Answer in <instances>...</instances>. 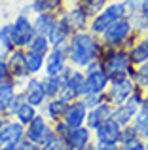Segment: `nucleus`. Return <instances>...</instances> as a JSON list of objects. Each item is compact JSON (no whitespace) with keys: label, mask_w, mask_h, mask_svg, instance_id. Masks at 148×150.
<instances>
[{"label":"nucleus","mask_w":148,"mask_h":150,"mask_svg":"<svg viewBox=\"0 0 148 150\" xmlns=\"http://www.w3.org/2000/svg\"><path fill=\"white\" fill-rule=\"evenodd\" d=\"M103 42L99 36L91 33V30H80L74 33L70 36V42L67 46V55H68V63L74 69L85 70L89 65L99 63V57L103 53Z\"/></svg>","instance_id":"1"},{"label":"nucleus","mask_w":148,"mask_h":150,"mask_svg":"<svg viewBox=\"0 0 148 150\" xmlns=\"http://www.w3.org/2000/svg\"><path fill=\"white\" fill-rule=\"evenodd\" d=\"M99 65L110 76V80L131 76L135 70L133 63L129 59V51L125 48H103V53L99 57Z\"/></svg>","instance_id":"2"},{"label":"nucleus","mask_w":148,"mask_h":150,"mask_svg":"<svg viewBox=\"0 0 148 150\" xmlns=\"http://www.w3.org/2000/svg\"><path fill=\"white\" fill-rule=\"evenodd\" d=\"M125 17H129V10L125 8L123 0H112V2H108L99 13H95L91 17V21H89V30H91L95 36L101 38V34H103L108 27H112L114 23H118L120 19H125Z\"/></svg>","instance_id":"3"},{"label":"nucleus","mask_w":148,"mask_h":150,"mask_svg":"<svg viewBox=\"0 0 148 150\" xmlns=\"http://www.w3.org/2000/svg\"><path fill=\"white\" fill-rule=\"evenodd\" d=\"M137 38H139V34L133 30V25H131L129 17L120 19L118 23L108 27L101 34V42H103L104 48H125V50H129L135 44Z\"/></svg>","instance_id":"4"},{"label":"nucleus","mask_w":148,"mask_h":150,"mask_svg":"<svg viewBox=\"0 0 148 150\" xmlns=\"http://www.w3.org/2000/svg\"><path fill=\"white\" fill-rule=\"evenodd\" d=\"M63 89H61V99H65L67 103L78 101L85 95V76L84 70L68 67L63 74Z\"/></svg>","instance_id":"5"},{"label":"nucleus","mask_w":148,"mask_h":150,"mask_svg":"<svg viewBox=\"0 0 148 150\" xmlns=\"http://www.w3.org/2000/svg\"><path fill=\"white\" fill-rule=\"evenodd\" d=\"M10 36H11L13 48L27 50L29 44L32 42V38L36 36L34 27H32V17H27V15H23V13H17L10 21Z\"/></svg>","instance_id":"6"},{"label":"nucleus","mask_w":148,"mask_h":150,"mask_svg":"<svg viewBox=\"0 0 148 150\" xmlns=\"http://www.w3.org/2000/svg\"><path fill=\"white\" fill-rule=\"evenodd\" d=\"M89 21H91V15H89L87 11H85V8L78 2L67 4L65 10L59 13V23H63L72 34L80 33V30H87Z\"/></svg>","instance_id":"7"},{"label":"nucleus","mask_w":148,"mask_h":150,"mask_svg":"<svg viewBox=\"0 0 148 150\" xmlns=\"http://www.w3.org/2000/svg\"><path fill=\"white\" fill-rule=\"evenodd\" d=\"M85 76V93L91 95H104L110 86V76L103 70V67L99 63H93L84 70Z\"/></svg>","instance_id":"8"},{"label":"nucleus","mask_w":148,"mask_h":150,"mask_svg":"<svg viewBox=\"0 0 148 150\" xmlns=\"http://www.w3.org/2000/svg\"><path fill=\"white\" fill-rule=\"evenodd\" d=\"M135 82L131 76H123V78H116V80H110V86H108L106 93H104V99L106 103H110L112 106L123 105L127 99L131 97V93L135 91Z\"/></svg>","instance_id":"9"},{"label":"nucleus","mask_w":148,"mask_h":150,"mask_svg":"<svg viewBox=\"0 0 148 150\" xmlns=\"http://www.w3.org/2000/svg\"><path fill=\"white\" fill-rule=\"evenodd\" d=\"M53 133V124L44 118L42 114H38L32 122L25 127V141L34 146H42L48 141V137Z\"/></svg>","instance_id":"10"},{"label":"nucleus","mask_w":148,"mask_h":150,"mask_svg":"<svg viewBox=\"0 0 148 150\" xmlns=\"http://www.w3.org/2000/svg\"><path fill=\"white\" fill-rule=\"evenodd\" d=\"M19 91H21V95L25 97V101L29 105L36 106L38 110L48 101V95H46L44 88H42V76H29L25 82L19 84Z\"/></svg>","instance_id":"11"},{"label":"nucleus","mask_w":148,"mask_h":150,"mask_svg":"<svg viewBox=\"0 0 148 150\" xmlns=\"http://www.w3.org/2000/svg\"><path fill=\"white\" fill-rule=\"evenodd\" d=\"M68 67H70V63H68L67 48H51L49 53L46 55L44 76H61Z\"/></svg>","instance_id":"12"},{"label":"nucleus","mask_w":148,"mask_h":150,"mask_svg":"<svg viewBox=\"0 0 148 150\" xmlns=\"http://www.w3.org/2000/svg\"><path fill=\"white\" fill-rule=\"evenodd\" d=\"M122 141V125L116 124L112 118L104 120L93 131V143L97 144H120Z\"/></svg>","instance_id":"13"},{"label":"nucleus","mask_w":148,"mask_h":150,"mask_svg":"<svg viewBox=\"0 0 148 150\" xmlns=\"http://www.w3.org/2000/svg\"><path fill=\"white\" fill-rule=\"evenodd\" d=\"M25 143V125L8 118L4 127L0 129V148L2 146H19Z\"/></svg>","instance_id":"14"},{"label":"nucleus","mask_w":148,"mask_h":150,"mask_svg":"<svg viewBox=\"0 0 148 150\" xmlns=\"http://www.w3.org/2000/svg\"><path fill=\"white\" fill-rule=\"evenodd\" d=\"M6 61H8V69H10V76L15 82L21 84L29 78V70H27V63H25V50L13 48L6 55Z\"/></svg>","instance_id":"15"},{"label":"nucleus","mask_w":148,"mask_h":150,"mask_svg":"<svg viewBox=\"0 0 148 150\" xmlns=\"http://www.w3.org/2000/svg\"><path fill=\"white\" fill-rule=\"evenodd\" d=\"M93 144V131L87 127H76L65 135V150H87Z\"/></svg>","instance_id":"16"},{"label":"nucleus","mask_w":148,"mask_h":150,"mask_svg":"<svg viewBox=\"0 0 148 150\" xmlns=\"http://www.w3.org/2000/svg\"><path fill=\"white\" fill-rule=\"evenodd\" d=\"M87 112H89V110H87V106L84 105V101H82V99L72 101V103H68L67 110H65L63 122L70 129L84 127V125H85V120H87Z\"/></svg>","instance_id":"17"},{"label":"nucleus","mask_w":148,"mask_h":150,"mask_svg":"<svg viewBox=\"0 0 148 150\" xmlns=\"http://www.w3.org/2000/svg\"><path fill=\"white\" fill-rule=\"evenodd\" d=\"M139 110H141V106H137L135 103H131L127 99L123 105H118V106L112 108V120H114L116 124H120L122 127H125V125L133 124V120H135Z\"/></svg>","instance_id":"18"},{"label":"nucleus","mask_w":148,"mask_h":150,"mask_svg":"<svg viewBox=\"0 0 148 150\" xmlns=\"http://www.w3.org/2000/svg\"><path fill=\"white\" fill-rule=\"evenodd\" d=\"M67 106H68V103L65 99H61V97H53V99H48L44 103V106L40 108V114L44 118H48L51 124H55V122L63 120Z\"/></svg>","instance_id":"19"},{"label":"nucleus","mask_w":148,"mask_h":150,"mask_svg":"<svg viewBox=\"0 0 148 150\" xmlns=\"http://www.w3.org/2000/svg\"><path fill=\"white\" fill-rule=\"evenodd\" d=\"M112 108H114V106H112L110 103H103V105H99L97 108L89 110L87 112V120H85V127H87L89 131H95L104 120L112 118Z\"/></svg>","instance_id":"20"},{"label":"nucleus","mask_w":148,"mask_h":150,"mask_svg":"<svg viewBox=\"0 0 148 150\" xmlns=\"http://www.w3.org/2000/svg\"><path fill=\"white\" fill-rule=\"evenodd\" d=\"M17 93H19V82H15L13 78H10V80H6V82L0 84V116L8 118L10 103Z\"/></svg>","instance_id":"21"},{"label":"nucleus","mask_w":148,"mask_h":150,"mask_svg":"<svg viewBox=\"0 0 148 150\" xmlns=\"http://www.w3.org/2000/svg\"><path fill=\"white\" fill-rule=\"evenodd\" d=\"M57 23H59V15L57 13H36L32 17L34 33L40 34V36H48Z\"/></svg>","instance_id":"22"},{"label":"nucleus","mask_w":148,"mask_h":150,"mask_svg":"<svg viewBox=\"0 0 148 150\" xmlns=\"http://www.w3.org/2000/svg\"><path fill=\"white\" fill-rule=\"evenodd\" d=\"M127 51H129V59L133 67H141L148 63V36H139Z\"/></svg>","instance_id":"23"},{"label":"nucleus","mask_w":148,"mask_h":150,"mask_svg":"<svg viewBox=\"0 0 148 150\" xmlns=\"http://www.w3.org/2000/svg\"><path fill=\"white\" fill-rule=\"evenodd\" d=\"M30 6L36 13H57L65 10L67 6V0H30Z\"/></svg>","instance_id":"24"},{"label":"nucleus","mask_w":148,"mask_h":150,"mask_svg":"<svg viewBox=\"0 0 148 150\" xmlns=\"http://www.w3.org/2000/svg\"><path fill=\"white\" fill-rule=\"evenodd\" d=\"M70 36H72L70 30H68L63 23H57V25L53 27V30L48 34V40H49V44H51V48H67L68 42H70Z\"/></svg>","instance_id":"25"},{"label":"nucleus","mask_w":148,"mask_h":150,"mask_svg":"<svg viewBox=\"0 0 148 150\" xmlns=\"http://www.w3.org/2000/svg\"><path fill=\"white\" fill-rule=\"evenodd\" d=\"M25 63H27L29 76H42V74H44V63H46L44 55L25 50Z\"/></svg>","instance_id":"26"},{"label":"nucleus","mask_w":148,"mask_h":150,"mask_svg":"<svg viewBox=\"0 0 148 150\" xmlns=\"http://www.w3.org/2000/svg\"><path fill=\"white\" fill-rule=\"evenodd\" d=\"M38 114H40V110H38L36 106L29 105V103L25 101V103H21V106H19V108L13 112V116H11V118H13L15 122H19L21 125H25V127H27V125H29L30 122L38 116Z\"/></svg>","instance_id":"27"},{"label":"nucleus","mask_w":148,"mask_h":150,"mask_svg":"<svg viewBox=\"0 0 148 150\" xmlns=\"http://www.w3.org/2000/svg\"><path fill=\"white\" fill-rule=\"evenodd\" d=\"M42 88H44L48 99L61 95V89H63V76H44L42 74Z\"/></svg>","instance_id":"28"},{"label":"nucleus","mask_w":148,"mask_h":150,"mask_svg":"<svg viewBox=\"0 0 148 150\" xmlns=\"http://www.w3.org/2000/svg\"><path fill=\"white\" fill-rule=\"evenodd\" d=\"M131 125L135 127V131L139 133V137H141L142 141H148V112L146 110H142V108L139 110Z\"/></svg>","instance_id":"29"},{"label":"nucleus","mask_w":148,"mask_h":150,"mask_svg":"<svg viewBox=\"0 0 148 150\" xmlns=\"http://www.w3.org/2000/svg\"><path fill=\"white\" fill-rule=\"evenodd\" d=\"M29 51H34V53H40V55H48L49 50H51V44H49L48 36H40V34H36V36L32 38V42L29 44Z\"/></svg>","instance_id":"30"},{"label":"nucleus","mask_w":148,"mask_h":150,"mask_svg":"<svg viewBox=\"0 0 148 150\" xmlns=\"http://www.w3.org/2000/svg\"><path fill=\"white\" fill-rule=\"evenodd\" d=\"M11 50H13V44H11L10 36V23H4V25H0V55L6 57Z\"/></svg>","instance_id":"31"},{"label":"nucleus","mask_w":148,"mask_h":150,"mask_svg":"<svg viewBox=\"0 0 148 150\" xmlns=\"http://www.w3.org/2000/svg\"><path fill=\"white\" fill-rule=\"evenodd\" d=\"M131 78H133L137 88H141V89L146 91L148 89V63H144V65H141V67H135Z\"/></svg>","instance_id":"32"},{"label":"nucleus","mask_w":148,"mask_h":150,"mask_svg":"<svg viewBox=\"0 0 148 150\" xmlns=\"http://www.w3.org/2000/svg\"><path fill=\"white\" fill-rule=\"evenodd\" d=\"M129 21H131V25H133V30L139 36H142V34L148 33V17L146 15L135 11V13H129Z\"/></svg>","instance_id":"33"},{"label":"nucleus","mask_w":148,"mask_h":150,"mask_svg":"<svg viewBox=\"0 0 148 150\" xmlns=\"http://www.w3.org/2000/svg\"><path fill=\"white\" fill-rule=\"evenodd\" d=\"M40 150H65V139L57 133H51L48 141L40 146Z\"/></svg>","instance_id":"34"},{"label":"nucleus","mask_w":148,"mask_h":150,"mask_svg":"<svg viewBox=\"0 0 148 150\" xmlns=\"http://www.w3.org/2000/svg\"><path fill=\"white\" fill-rule=\"evenodd\" d=\"M137 141H141V137H139V133L135 131L133 125H125V127H122V141H120V146L137 143Z\"/></svg>","instance_id":"35"},{"label":"nucleus","mask_w":148,"mask_h":150,"mask_svg":"<svg viewBox=\"0 0 148 150\" xmlns=\"http://www.w3.org/2000/svg\"><path fill=\"white\" fill-rule=\"evenodd\" d=\"M82 101H84V105L87 106V110H93V108H97L99 105L106 103L104 95H91V93H85V95L82 97Z\"/></svg>","instance_id":"36"},{"label":"nucleus","mask_w":148,"mask_h":150,"mask_svg":"<svg viewBox=\"0 0 148 150\" xmlns=\"http://www.w3.org/2000/svg\"><path fill=\"white\" fill-rule=\"evenodd\" d=\"M21 103H25V97H23V95H21V91H19L17 95L11 99V103H10V108H8V118L13 116V112L19 108V106H21Z\"/></svg>","instance_id":"37"},{"label":"nucleus","mask_w":148,"mask_h":150,"mask_svg":"<svg viewBox=\"0 0 148 150\" xmlns=\"http://www.w3.org/2000/svg\"><path fill=\"white\" fill-rule=\"evenodd\" d=\"M10 78L11 76H10V69H8V61H6L4 55H0V84L10 80Z\"/></svg>","instance_id":"38"},{"label":"nucleus","mask_w":148,"mask_h":150,"mask_svg":"<svg viewBox=\"0 0 148 150\" xmlns=\"http://www.w3.org/2000/svg\"><path fill=\"white\" fill-rule=\"evenodd\" d=\"M70 131V127H68L67 124H65L63 120H59V122H55V124H53V133H57V135H61L65 139V135H67V133Z\"/></svg>","instance_id":"39"},{"label":"nucleus","mask_w":148,"mask_h":150,"mask_svg":"<svg viewBox=\"0 0 148 150\" xmlns=\"http://www.w3.org/2000/svg\"><path fill=\"white\" fill-rule=\"evenodd\" d=\"M122 150H146V144L144 141H137V143H131V144H123Z\"/></svg>","instance_id":"40"},{"label":"nucleus","mask_w":148,"mask_h":150,"mask_svg":"<svg viewBox=\"0 0 148 150\" xmlns=\"http://www.w3.org/2000/svg\"><path fill=\"white\" fill-rule=\"evenodd\" d=\"M123 4H125V8L129 10V13H135V11H139L141 0H123Z\"/></svg>","instance_id":"41"},{"label":"nucleus","mask_w":148,"mask_h":150,"mask_svg":"<svg viewBox=\"0 0 148 150\" xmlns=\"http://www.w3.org/2000/svg\"><path fill=\"white\" fill-rule=\"evenodd\" d=\"M17 13H23V15H27V17H34V10H32V6H30V2H25V4H23L21 10H19Z\"/></svg>","instance_id":"42"},{"label":"nucleus","mask_w":148,"mask_h":150,"mask_svg":"<svg viewBox=\"0 0 148 150\" xmlns=\"http://www.w3.org/2000/svg\"><path fill=\"white\" fill-rule=\"evenodd\" d=\"M93 146H95V150H122L120 144H97V143H93Z\"/></svg>","instance_id":"43"},{"label":"nucleus","mask_w":148,"mask_h":150,"mask_svg":"<svg viewBox=\"0 0 148 150\" xmlns=\"http://www.w3.org/2000/svg\"><path fill=\"white\" fill-rule=\"evenodd\" d=\"M139 13H142V15L148 17V0H141V4H139Z\"/></svg>","instance_id":"44"},{"label":"nucleus","mask_w":148,"mask_h":150,"mask_svg":"<svg viewBox=\"0 0 148 150\" xmlns=\"http://www.w3.org/2000/svg\"><path fill=\"white\" fill-rule=\"evenodd\" d=\"M21 150H40V146H34V144H30V143H23L21 144Z\"/></svg>","instance_id":"45"},{"label":"nucleus","mask_w":148,"mask_h":150,"mask_svg":"<svg viewBox=\"0 0 148 150\" xmlns=\"http://www.w3.org/2000/svg\"><path fill=\"white\" fill-rule=\"evenodd\" d=\"M142 110H146V112H148V89L144 91V103H142Z\"/></svg>","instance_id":"46"},{"label":"nucleus","mask_w":148,"mask_h":150,"mask_svg":"<svg viewBox=\"0 0 148 150\" xmlns=\"http://www.w3.org/2000/svg\"><path fill=\"white\" fill-rule=\"evenodd\" d=\"M6 120H8V118H6V116H0V129H2V127H4V124H6Z\"/></svg>","instance_id":"47"},{"label":"nucleus","mask_w":148,"mask_h":150,"mask_svg":"<svg viewBox=\"0 0 148 150\" xmlns=\"http://www.w3.org/2000/svg\"><path fill=\"white\" fill-rule=\"evenodd\" d=\"M87 150H95V146H93V144H91V146H89V148H87Z\"/></svg>","instance_id":"48"},{"label":"nucleus","mask_w":148,"mask_h":150,"mask_svg":"<svg viewBox=\"0 0 148 150\" xmlns=\"http://www.w3.org/2000/svg\"><path fill=\"white\" fill-rule=\"evenodd\" d=\"M144 144H146V150H148V141H144Z\"/></svg>","instance_id":"49"},{"label":"nucleus","mask_w":148,"mask_h":150,"mask_svg":"<svg viewBox=\"0 0 148 150\" xmlns=\"http://www.w3.org/2000/svg\"><path fill=\"white\" fill-rule=\"evenodd\" d=\"M25 2H30V0H25Z\"/></svg>","instance_id":"50"}]
</instances>
